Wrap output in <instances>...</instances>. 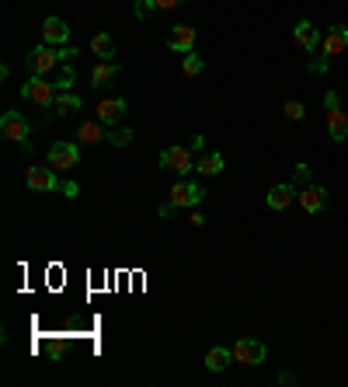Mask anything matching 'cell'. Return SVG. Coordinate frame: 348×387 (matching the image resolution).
I'll return each mask as SVG.
<instances>
[{"label": "cell", "mask_w": 348, "mask_h": 387, "mask_svg": "<svg viewBox=\"0 0 348 387\" xmlns=\"http://www.w3.org/2000/svg\"><path fill=\"white\" fill-rule=\"evenodd\" d=\"M77 56V49L74 45H49V42H42V45H35L28 56H25V67H28V74H42V77H49L60 63H70Z\"/></svg>", "instance_id": "cell-1"}, {"label": "cell", "mask_w": 348, "mask_h": 387, "mask_svg": "<svg viewBox=\"0 0 348 387\" xmlns=\"http://www.w3.org/2000/svg\"><path fill=\"white\" fill-rule=\"evenodd\" d=\"M202 199H206V189L199 182H192V178H178L171 185V192H167V202L174 209H195Z\"/></svg>", "instance_id": "cell-2"}, {"label": "cell", "mask_w": 348, "mask_h": 387, "mask_svg": "<svg viewBox=\"0 0 348 387\" xmlns=\"http://www.w3.org/2000/svg\"><path fill=\"white\" fill-rule=\"evenodd\" d=\"M160 168L171 171V175H178V178H188V171L195 168V160H192V147H164L160 150Z\"/></svg>", "instance_id": "cell-3"}, {"label": "cell", "mask_w": 348, "mask_h": 387, "mask_svg": "<svg viewBox=\"0 0 348 387\" xmlns=\"http://www.w3.org/2000/svg\"><path fill=\"white\" fill-rule=\"evenodd\" d=\"M21 94H25L32 105L49 108V105L56 101V94H60V87H56V81H49V77H42V74H32V77L21 84Z\"/></svg>", "instance_id": "cell-4"}, {"label": "cell", "mask_w": 348, "mask_h": 387, "mask_svg": "<svg viewBox=\"0 0 348 387\" xmlns=\"http://www.w3.org/2000/svg\"><path fill=\"white\" fill-rule=\"evenodd\" d=\"M324 108H327V136L334 143H345L348 140V116L341 112V101H338L334 91L324 94Z\"/></svg>", "instance_id": "cell-5"}, {"label": "cell", "mask_w": 348, "mask_h": 387, "mask_svg": "<svg viewBox=\"0 0 348 387\" xmlns=\"http://www.w3.org/2000/svg\"><path fill=\"white\" fill-rule=\"evenodd\" d=\"M77 164H80V147H77V143L56 140V143L49 147V168H56V171H74Z\"/></svg>", "instance_id": "cell-6"}, {"label": "cell", "mask_w": 348, "mask_h": 387, "mask_svg": "<svg viewBox=\"0 0 348 387\" xmlns=\"http://www.w3.org/2000/svg\"><path fill=\"white\" fill-rule=\"evenodd\" d=\"M25 185L32 192H63V182L56 175V168H39V164L25 168Z\"/></svg>", "instance_id": "cell-7"}, {"label": "cell", "mask_w": 348, "mask_h": 387, "mask_svg": "<svg viewBox=\"0 0 348 387\" xmlns=\"http://www.w3.org/2000/svg\"><path fill=\"white\" fill-rule=\"evenodd\" d=\"M0 133H4V140L21 143L25 150H32V143H28V123H25V116H21V112H14V108L0 116Z\"/></svg>", "instance_id": "cell-8"}, {"label": "cell", "mask_w": 348, "mask_h": 387, "mask_svg": "<svg viewBox=\"0 0 348 387\" xmlns=\"http://www.w3.org/2000/svg\"><path fill=\"white\" fill-rule=\"evenodd\" d=\"M265 356H268V349H265V342H258V339H237V342H234V363L258 366V363H265Z\"/></svg>", "instance_id": "cell-9"}, {"label": "cell", "mask_w": 348, "mask_h": 387, "mask_svg": "<svg viewBox=\"0 0 348 387\" xmlns=\"http://www.w3.org/2000/svg\"><path fill=\"white\" fill-rule=\"evenodd\" d=\"M293 202H296V185H293V182L272 185V189H268V196H265V206H268V209H275V213L289 209Z\"/></svg>", "instance_id": "cell-10"}, {"label": "cell", "mask_w": 348, "mask_h": 387, "mask_svg": "<svg viewBox=\"0 0 348 387\" xmlns=\"http://www.w3.org/2000/svg\"><path fill=\"white\" fill-rule=\"evenodd\" d=\"M345 49H348V28L345 25H331L320 35V52H327V56H341Z\"/></svg>", "instance_id": "cell-11"}, {"label": "cell", "mask_w": 348, "mask_h": 387, "mask_svg": "<svg viewBox=\"0 0 348 387\" xmlns=\"http://www.w3.org/2000/svg\"><path fill=\"white\" fill-rule=\"evenodd\" d=\"M126 98H101L98 101V108H94V116L105 123V126H115V123H119L122 116H126Z\"/></svg>", "instance_id": "cell-12"}, {"label": "cell", "mask_w": 348, "mask_h": 387, "mask_svg": "<svg viewBox=\"0 0 348 387\" xmlns=\"http://www.w3.org/2000/svg\"><path fill=\"white\" fill-rule=\"evenodd\" d=\"M296 199H300V209H303V213H320V209H327V189H324V185H307Z\"/></svg>", "instance_id": "cell-13"}, {"label": "cell", "mask_w": 348, "mask_h": 387, "mask_svg": "<svg viewBox=\"0 0 348 387\" xmlns=\"http://www.w3.org/2000/svg\"><path fill=\"white\" fill-rule=\"evenodd\" d=\"M42 39H45L49 45H67V42H70L67 21H63V18H45V21H42Z\"/></svg>", "instance_id": "cell-14"}, {"label": "cell", "mask_w": 348, "mask_h": 387, "mask_svg": "<svg viewBox=\"0 0 348 387\" xmlns=\"http://www.w3.org/2000/svg\"><path fill=\"white\" fill-rule=\"evenodd\" d=\"M167 45L174 52H192L195 49V28L192 25H174L171 35H167Z\"/></svg>", "instance_id": "cell-15"}, {"label": "cell", "mask_w": 348, "mask_h": 387, "mask_svg": "<svg viewBox=\"0 0 348 387\" xmlns=\"http://www.w3.org/2000/svg\"><path fill=\"white\" fill-rule=\"evenodd\" d=\"M115 77H119V63H111V60H98V63L91 67V87H94V91L108 87Z\"/></svg>", "instance_id": "cell-16"}, {"label": "cell", "mask_w": 348, "mask_h": 387, "mask_svg": "<svg viewBox=\"0 0 348 387\" xmlns=\"http://www.w3.org/2000/svg\"><path fill=\"white\" fill-rule=\"evenodd\" d=\"M293 42H296L303 52H317V45H320V32H317L310 21H300V25L293 28Z\"/></svg>", "instance_id": "cell-17"}, {"label": "cell", "mask_w": 348, "mask_h": 387, "mask_svg": "<svg viewBox=\"0 0 348 387\" xmlns=\"http://www.w3.org/2000/svg\"><path fill=\"white\" fill-rule=\"evenodd\" d=\"M77 140H80V143H91V147H94V143H105V140H108V126H105L101 119H87V123L77 126Z\"/></svg>", "instance_id": "cell-18"}, {"label": "cell", "mask_w": 348, "mask_h": 387, "mask_svg": "<svg viewBox=\"0 0 348 387\" xmlns=\"http://www.w3.org/2000/svg\"><path fill=\"white\" fill-rule=\"evenodd\" d=\"M223 154L219 150H202L199 154V160H195V171L199 175H223Z\"/></svg>", "instance_id": "cell-19"}, {"label": "cell", "mask_w": 348, "mask_h": 387, "mask_svg": "<svg viewBox=\"0 0 348 387\" xmlns=\"http://www.w3.org/2000/svg\"><path fill=\"white\" fill-rule=\"evenodd\" d=\"M80 108H84V101L74 91H60V94H56V101H52V112L56 116H74V112H80Z\"/></svg>", "instance_id": "cell-20"}, {"label": "cell", "mask_w": 348, "mask_h": 387, "mask_svg": "<svg viewBox=\"0 0 348 387\" xmlns=\"http://www.w3.org/2000/svg\"><path fill=\"white\" fill-rule=\"evenodd\" d=\"M230 363H234V349H226V346H213L206 353V370H213V373H223Z\"/></svg>", "instance_id": "cell-21"}, {"label": "cell", "mask_w": 348, "mask_h": 387, "mask_svg": "<svg viewBox=\"0 0 348 387\" xmlns=\"http://www.w3.org/2000/svg\"><path fill=\"white\" fill-rule=\"evenodd\" d=\"M91 52H94V56H101V60H111V56H115V39L105 35V32H98V35L91 39Z\"/></svg>", "instance_id": "cell-22"}, {"label": "cell", "mask_w": 348, "mask_h": 387, "mask_svg": "<svg viewBox=\"0 0 348 387\" xmlns=\"http://www.w3.org/2000/svg\"><path fill=\"white\" fill-rule=\"evenodd\" d=\"M202 70H206V60L199 56V52H195V49H192V52H185V60H182V74H185V77H199Z\"/></svg>", "instance_id": "cell-23"}, {"label": "cell", "mask_w": 348, "mask_h": 387, "mask_svg": "<svg viewBox=\"0 0 348 387\" xmlns=\"http://www.w3.org/2000/svg\"><path fill=\"white\" fill-rule=\"evenodd\" d=\"M282 116H285L289 123H300V119L307 116V105H303V101H285V105H282Z\"/></svg>", "instance_id": "cell-24"}, {"label": "cell", "mask_w": 348, "mask_h": 387, "mask_svg": "<svg viewBox=\"0 0 348 387\" xmlns=\"http://www.w3.org/2000/svg\"><path fill=\"white\" fill-rule=\"evenodd\" d=\"M133 140H136L133 129H111V133H108V143H111V147H129Z\"/></svg>", "instance_id": "cell-25"}, {"label": "cell", "mask_w": 348, "mask_h": 387, "mask_svg": "<svg viewBox=\"0 0 348 387\" xmlns=\"http://www.w3.org/2000/svg\"><path fill=\"white\" fill-rule=\"evenodd\" d=\"M74 81H77V74H74V67L67 63V67L60 70V77H56V87H60V91H70V87H74Z\"/></svg>", "instance_id": "cell-26"}, {"label": "cell", "mask_w": 348, "mask_h": 387, "mask_svg": "<svg viewBox=\"0 0 348 387\" xmlns=\"http://www.w3.org/2000/svg\"><path fill=\"white\" fill-rule=\"evenodd\" d=\"M153 11H157V0H136V8H133V14H136L140 21H146Z\"/></svg>", "instance_id": "cell-27"}, {"label": "cell", "mask_w": 348, "mask_h": 387, "mask_svg": "<svg viewBox=\"0 0 348 387\" xmlns=\"http://www.w3.org/2000/svg\"><path fill=\"white\" fill-rule=\"evenodd\" d=\"M293 185H310V164H296V168H293Z\"/></svg>", "instance_id": "cell-28"}, {"label": "cell", "mask_w": 348, "mask_h": 387, "mask_svg": "<svg viewBox=\"0 0 348 387\" xmlns=\"http://www.w3.org/2000/svg\"><path fill=\"white\" fill-rule=\"evenodd\" d=\"M327 67H331V56H327V52H320V56L310 60V74H324Z\"/></svg>", "instance_id": "cell-29"}, {"label": "cell", "mask_w": 348, "mask_h": 387, "mask_svg": "<svg viewBox=\"0 0 348 387\" xmlns=\"http://www.w3.org/2000/svg\"><path fill=\"white\" fill-rule=\"evenodd\" d=\"M63 196H67V199H77V196H80V185H77V182H63Z\"/></svg>", "instance_id": "cell-30"}, {"label": "cell", "mask_w": 348, "mask_h": 387, "mask_svg": "<svg viewBox=\"0 0 348 387\" xmlns=\"http://www.w3.org/2000/svg\"><path fill=\"white\" fill-rule=\"evenodd\" d=\"M157 213H160V220H171V216H174V213H178V209H174V206H171V202H167V199H164V202H160V209H157Z\"/></svg>", "instance_id": "cell-31"}, {"label": "cell", "mask_w": 348, "mask_h": 387, "mask_svg": "<svg viewBox=\"0 0 348 387\" xmlns=\"http://www.w3.org/2000/svg\"><path fill=\"white\" fill-rule=\"evenodd\" d=\"M188 224H192V227H202V224H206V216H202L199 209H192V213H188Z\"/></svg>", "instance_id": "cell-32"}, {"label": "cell", "mask_w": 348, "mask_h": 387, "mask_svg": "<svg viewBox=\"0 0 348 387\" xmlns=\"http://www.w3.org/2000/svg\"><path fill=\"white\" fill-rule=\"evenodd\" d=\"M188 147H192V150H206V136H202V133H195V136L188 140Z\"/></svg>", "instance_id": "cell-33"}, {"label": "cell", "mask_w": 348, "mask_h": 387, "mask_svg": "<svg viewBox=\"0 0 348 387\" xmlns=\"http://www.w3.org/2000/svg\"><path fill=\"white\" fill-rule=\"evenodd\" d=\"M182 0H157V11H171V8H178Z\"/></svg>", "instance_id": "cell-34"}]
</instances>
